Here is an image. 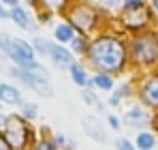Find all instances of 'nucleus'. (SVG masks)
<instances>
[{
    "label": "nucleus",
    "mask_w": 158,
    "mask_h": 150,
    "mask_svg": "<svg viewBox=\"0 0 158 150\" xmlns=\"http://www.w3.org/2000/svg\"><path fill=\"white\" fill-rule=\"evenodd\" d=\"M88 54H90L92 64L103 73L118 71L124 64V47L120 41H115L111 37H103V39L94 41L88 47Z\"/></svg>",
    "instance_id": "f257e3e1"
},
{
    "label": "nucleus",
    "mask_w": 158,
    "mask_h": 150,
    "mask_svg": "<svg viewBox=\"0 0 158 150\" xmlns=\"http://www.w3.org/2000/svg\"><path fill=\"white\" fill-rule=\"evenodd\" d=\"M4 139L11 148H22L28 142V126L19 118H6L4 122Z\"/></svg>",
    "instance_id": "f03ea898"
},
{
    "label": "nucleus",
    "mask_w": 158,
    "mask_h": 150,
    "mask_svg": "<svg viewBox=\"0 0 158 150\" xmlns=\"http://www.w3.org/2000/svg\"><path fill=\"white\" fill-rule=\"evenodd\" d=\"M122 22L128 28H139L148 22V13L143 9L141 0H126L124 4V13H122Z\"/></svg>",
    "instance_id": "7ed1b4c3"
},
{
    "label": "nucleus",
    "mask_w": 158,
    "mask_h": 150,
    "mask_svg": "<svg viewBox=\"0 0 158 150\" xmlns=\"http://www.w3.org/2000/svg\"><path fill=\"white\" fill-rule=\"evenodd\" d=\"M11 73L15 75L17 79H22V82H24L26 86L34 88L36 92H41L43 97H52V95H53V90L49 88L47 79H43V77L34 75L32 71H28V69H22V67H15V69H11Z\"/></svg>",
    "instance_id": "20e7f679"
},
{
    "label": "nucleus",
    "mask_w": 158,
    "mask_h": 150,
    "mask_svg": "<svg viewBox=\"0 0 158 150\" xmlns=\"http://www.w3.org/2000/svg\"><path fill=\"white\" fill-rule=\"evenodd\" d=\"M135 58L141 62H152L158 58V39L154 37H141L135 41Z\"/></svg>",
    "instance_id": "39448f33"
},
{
    "label": "nucleus",
    "mask_w": 158,
    "mask_h": 150,
    "mask_svg": "<svg viewBox=\"0 0 158 150\" xmlns=\"http://www.w3.org/2000/svg\"><path fill=\"white\" fill-rule=\"evenodd\" d=\"M94 17H96V13H94L92 9H88V7H75L73 13H71V22H73V26H77L79 30L92 28Z\"/></svg>",
    "instance_id": "423d86ee"
},
{
    "label": "nucleus",
    "mask_w": 158,
    "mask_h": 150,
    "mask_svg": "<svg viewBox=\"0 0 158 150\" xmlns=\"http://www.w3.org/2000/svg\"><path fill=\"white\" fill-rule=\"evenodd\" d=\"M47 56H52V60L58 64V67H64V69H69L71 64H73V56H71V51L64 50L62 45H53L47 41Z\"/></svg>",
    "instance_id": "0eeeda50"
},
{
    "label": "nucleus",
    "mask_w": 158,
    "mask_h": 150,
    "mask_svg": "<svg viewBox=\"0 0 158 150\" xmlns=\"http://www.w3.org/2000/svg\"><path fill=\"white\" fill-rule=\"evenodd\" d=\"M9 17L15 22V24L19 26V28H24L28 32H34L36 30V26H32L30 22V17H28V13L22 9V7H17V4H13V9H11V13H9Z\"/></svg>",
    "instance_id": "6e6552de"
},
{
    "label": "nucleus",
    "mask_w": 158,
    "mask_h": 150,
    "mask_svg": "<svg viewBox=\"0 0 158 150\" xmlns=\"http://www.w3.org/2000/svg\"><path fill=\"white\" fill-rule=\"evenodd\" d=\"M83 129H85V133H88L92 139H96V142H105L107 139L105 131H101V125L96 122V118H83Z\"/></svg>",
    "instance_id": "1a4fd4ad"
},
{
    "label": "nucleus",
    "mask_w": 158,
    "mask_h": 150,
    "mask_svg": "<svg viewBox=\"0 0 158 150\" xmlns=\"http://www.w3.org/2000/svg\"><path fill=\"white\" fill-rule=\"evenodd\" d=\"M0 101L11 103V105H17V103H22V95L11 84H0Z\"/></svg>",
    "instance_id": "9d476101"
},
{
    "label": "nucleus",
    "mask_w": 158,
    "mask_h": 150,
    "mask_svg": "<svg viewBox=\"0 0 158 150\" xmlns=\"http://www.w3.org/2000/svg\"><path fill=\"white\" fill-rule=\"evenodd\" d=\"M143 99L150 105H158V77H152L145 86H143Z\"/></svg>",
    "instance_id": "9b49d317"
},
{
    "label": "nucleus",
    "mask_w": 158,
    "mask_h": 150,
    "mask_svg": "<svg viewBox=\"0 0 158 150\" xmlns=\"http://www.w3.org/2000/svg\"><path fill=\"white\" fill-rule=\"evenodd\" d=\"M53 32H56V39H58L60 43H69V41L73 39V26L71 24H58Z\"/></svg>",
    "instance_id": "f8f14e48"
},
{
    "label": "nucleus",
    "mask_w": 158,
    "mask_h": 150,
    "mask_svg": "<svg viewBox=\"0 0 158 150\" xmlns=\"http://www.w3.org/2000/svg\"><path fill=\"white\" fill-rule=\"evenodd\" d=\"M69 69H71V77H73V82H75L77 86H88V82H90V79H88L85 71H83V69L79 67L77 62H73V64H71Z\"/></svg>",
    "instance_id": "ddd939ff"
},
{
    "label": "nucleus",
    "mask_w": 158,
    "mask_h": 150,
    "mask_svg": "<svg viewBox=\"0 0 158 150\" xmlns=\"http://www.w3.org/2000/svg\"><path fill=\"white\" fill-rule=\"evenodd\" d=\"M148 120V114L143 112V109H139V107H132L131 112L126 114V122L128 125H141V122H145Z\"/></svg>",
    "instance_id": "4468645a"
},
{
    "label": "nucleus",
    "mask_w": 158,
    "mask_h": 150,
    "mask_svg": "<svg viewBox=\"0 0 158 150\" xmlns=\"http://www.w3.org/2000/svg\"><path fill=\"white\" fill-rule=\"evenodd\" d=\"M137 146L141 150H150L154 146V135L152 133H139L137 135Z\"/></svg>",
    "instance_id": "2eb2a0df"
},
{
    "label": "nucleus",
    "mask_w": 158,
    "mask_h": 150,
    "mask_svg": "<svg viewBox=\"0 0 158 150\" xmlns=\"http://www.w3.org/2000/svg\"><path fill=\"white\" fill-rule=\"evenodd\" d=\"M92 84H96L98 88H103V90H109L111 86H113V82H111V77H107V75H96L94 77V82H88V86H92Z\"/></svg>",
    "instance_id": "dca6fc26"
},
{
    "label": "nucleus",
    "mask_w": 158,
    "mask_h": 150,
    "mask_svg": "<svg viewBox=\"0 0 158 150\" xmlns=\"http://www.w3.org/2000/svg\"><path fill=\"white\" fill-rule=\"evenodd\" d=\"M81 97H83V101H85L88 105H96V107H103V105H101V101L96 99V97H94V92H90V90H83V92H81Z\"/></svg>",
    "instance_id": "f3484780"
},
{
    "label": "nucleus",
    "mask_w": 158,
    "mask_h": 150,
    "mask_svg": "<svg viewBox=\"0 0 158 150\" xmlns=\"http://www.w3.org/2000/svg\"><path fill=\"white\" fill-rule=\"evenodd\" d=\"M22 114L26 116V118H36V105L34 103H24V109H22Z\"/></svg>",
    "instance_id": "a211bd4d"
},
{
    "label": "nucleus",
    "mask_w": 158,
    "mask_h": 150,
    "mask_svg": "<svg viewBox=\"0 0 158 150\" xmlns=\"http://www.w3.org/2000/svg\"><path fill=\"white\" fill-rule=\"evenodd\" d=\"M32 50H36L39 54H47V41H45V39H34Z\"/></svg>",
    "instance_id": "6ab92c4d"
},
{
    "label": "nucleus",
    "mask_w": 158,
    "mask_h": 150,
    "mask_svg": "<svg viewBox=\"0 0 158 150\" xmlns=\"http://www.w3.org/2000/svg\"><path fill=\"white\" fill-rule=\"evenodd\" d=\"M71 45H73L77 51H88V45H85V43H83V39H79V37H77V39H75V37L71 39Z\"/></svg>",
    "instance_id": "aec40b11"
},
{
    "label": "nucleus",
    "mask_w": 158,
    "mask_h": 150,
    "mask_svg": "<svg viewBox=\"0 0 158 150\" xmlns=\"http://www.w3.org/2000/svg\"><path fill=\"white\" fill-rule=\"evenodd\" d=\"M43 2L47 4V9H52V11H53V9H62L66 0H43Z\"/></svg>",
    "instance_id": "412c9836"
},
{
    "label": "nucleus",
    "mask_w": 158,
    "mask_h": 150,
    "mask_svg": "<svg viewBox=\"0 0 158 150\" xmlns=\"http://www.w3.org/2000/svg\"><path fill=\"white\" fill-rule=\"evenodd\" d=\"M115 148L118 150H135L128 139H118V142H115Z\"/></svg>",
    "instance_id": "4be33fe9"
},
{
    "label": "nucleus",
    "mask_w": 158,
    "mask_h": 150,
    "mask_svg": "<svg viewBox=\"0 0 158 150\" xmlns=\"http://www.w3.org/2000/svg\"><path fill=\"white\" fill-rule=\"evenodd\" d=\"M34 150H53V146L49 144V142H41V144H39Z\"/></svg>",
    "instance_id": "5701e85b"
},
{
    "label": "nucleus",
    "mask_w": 158,
    "mask_h": 150,
    "mask_svg": "<svg viewBox=\"0 0 158 150\" xmlns=\"http://www.w3.org/2000/svg\"><path fill=\"white\" fill-rule=\"evenodd\" d=\"M109 125H111V129H120V120L115 116H109Z\"/></svg>",
    "instance_id": "b1692460"
},
{
    "label": "nucleus",
    "mask_w": 158,
    "mask_h": 150,
    "mask_svg": "<svg viewBox=\"0 0 158 150\" xmlns=\"http://www.w3.org/2000/svg\"><path fill=\"white\" fill-rule=\"evenodd\" d=\"M0 150H11V146L6 144V139H4L2 135H0Z\"/></svg>",
    "instance_id": "393cba45"
},
{
    "label": "nucleus",
    "mask_w": 158,
    "mask_h": 150,
    "mask_svg": "<svg viewBox=\"0 0 158 150\" xmlns=\"http://www.w3.org/2000/svg\"><path fill=\"white\" fill-rule=\"evenodd\" d=\"M0 17H2V20H4V17H9V11H6L4 7H0Z\"/></svg>",
    "instance_id": "a878e982"
},
{
    "label": "nucleus",
    "mask_w": 158,
    "mask_h": 150,
    "mask_svg": "<svg viewBox=\"0 0 158 150\" xmlns=\"http://www.w3.org/2000/svg\"><path fill=\"white\" fill-rule=\"evenodd\" d=\"M2 2H6V4H11V7H13V4H17V0H2Z\"/></svg>",
    "instance_id": "bb28decb"
},
{
    "label": "nucleus",
    "mask_w": 158,
    "mask_h": 150,
    "mask_svg": "<svg viewBox=\"0 0 158 150\" xmlns=\"http://www.w3.org/2000/svg\"><path fill=\"white\" fill-rule=\"evenodd\" d=\"M107 4H118V2H120V0H105Z\"/></svg>",
    "instance_id": "cd10ccee"
},
{
    "label": "nucleus",
    "mask_w": 158,
    "mask_h": 150,
    "mask_svg": "<svg viewBox=\"0 0 158 150\" xmlns=\"http://www.w3.org/2000/svg\"><path fill=\"white\" fill-rule=\"evenodd\" d=\"M154 7H156V9H158V0H154Z\"/></svg>",
    "instance_id": "c85d7f7f"
},
{
    "label": "nucleus",
    "mask_w": 158,
    "mask_h": 150,
    "mask_svg": "<svg viewBox=\"0 0 158 150\" xmlns=\"http://www.w3.org/2000/svg\"><path fill=\"white\" fill-rule=\"evenodd\" d=\"M28 2H30V4H34V2H36V0H28Z\"/></svg>",
    "instance_id": "c756f323"
}]
</instances>
